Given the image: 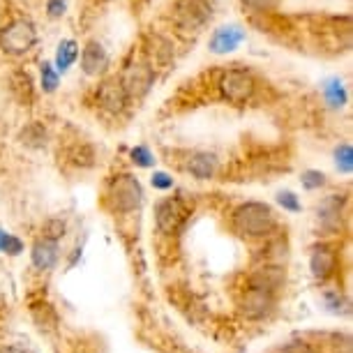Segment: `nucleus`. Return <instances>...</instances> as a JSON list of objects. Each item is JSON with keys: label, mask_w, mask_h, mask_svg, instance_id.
I'll list each match as a JSON object with an SVG mask.
<instances>
[{"label": "nucleus", "mask_w": 353, "mask_h": 353, "mask_svg": "<svg viewBox=\"0 0 353 353\" xmlns=\"http://www.w3.org/2000/svg\"><path fill=\"white\" fill-rule=\"evenodd\" d=\"M325 305L330 307V312L339 314V312H342V305H344L342 293H339V291H328V293H325Z\"/></svg>", "instance_id": "31"}, {"label": "nucleus", "mask_w": 353, "mask_h": 353, "mask_svg": "<svg viewBox=\"0 0 353 353\" xmlns=\"http://www.w3.org/2000/svg\"><path fill=\"white\" fill-rule=\"evenodd\" d=\"M65 8H68L65 0H46V10H49L51 19H61L65 14Z\"/></svg>", "instance_id": "32"}, {"label": "nucleus", "mask_w": 353, "mask_h": 353, "mask_svg": "<svg viewBox=\"0 0 353 353\" xmlns=\"http://www.w3.org/2000/svg\"><path fill=\"white\" fill-rule=\"evenodd\" d=\"M150 183H152V188L155 190H171L173 188V178L169 176V173H164V171H155L152 173V178H150Z\"/></svg>", "instance_id": "30"}, {"label": "nucleus", "mask_w": 353, "mask_h": 353, "mask_svg": "<svg viewBox=\"0 0 353 353\" xmlns=\"http://www.w3.org/2000/svg\"><path fill=\"white\" fill-rule=\"evenodd\" d=\"M143 185L134 173H116L106 185L104 205L116 215H130L143 205Z\"/></svg>", "instance_id": "2"}, {"label": "nucleus", "mask_w": 353, "mask_h": 353, "mask_svg": "<svg viewBox=\"0 0 353 353\" xmlns=\"http://www.w3.org/2000/svg\"><path fill=\"white\" fill-rule=\"evenodd\" d=\"M155 72L150 70L148 63H132L125 68L123 77L118 79L123 90L128 92L130 99H141L150 92L152 83H155Z\"/></svg>", "instance_id": "8"}, {"label": "nucleus", "mask_w": 353, "mask_h": 353, "mask_svg": "<svg viewBox=\"0 0 353 353\" xmlns=\"http://www.w3.org/2000/svg\"><path fill=\"white\" fill-rule=\"evenodd\" d=\"M279 353H316V351L307 339H291V342H286L279 349Z\"/></svg>", "instance_id": "29"}, {"label": "nucleus", "mask_w": 353, "mask_h": 353, "mask_svg": "<svg viewBox=\"0 0 353 353\" xmlns=\"http://www.w3.org/2000/svg\"><path fill=\"white\" fill-rule=\"evenodd\" d=\"M248 8H252V10H256V12H268V10H272L277 5V0H243Z\"/></svg>", "instance_id": "33"}, {"label": "nucleus", "mask_w": 353, "mask_h": 353, "mask_svg": "<svg viewBox=\"0 0 353 353\" xmlns=\"http://www.w3.org/2000/svg\"><path fill=\"white\" fill-rule=\"evenodd\" d=\"M37 44V30L28 19H14L0 30V49L10 56H23Z\"/></svg>", "instance_id": "4"}, {"label": "nucleus", "mask_w": 353, "mask_h": 353, "mask_svg": "<svg viewBox=\"0 0 353 353\" xmlns=\"http://www.w3.org/2000/svg\"><path fill=\"white\" fill-rule=\"evenodd\" d=\"M12 92L19 97V102H32V79L26 72H17L12 77Z\"/></svg>", "instance_id": "21"}, {"label": "nucleus", "mask_w": 353, "mask_h": 353, "mask_svg": "<svg viewBox=\"0 0 353 353\" xmlns=\"http://www.w3.org/2000/svg\"><path fill=\"white\" fill-rule=\"evenodd\" d=\"M231 226L238 236L248 241H263V238H272V233L277 231V215L268 203L245 201L233 210Z\"/></svg>", "instance_id": "1"}, {"label": "nucleus", "mask_w": 353, "mask_h": 353, "mask_svg": "<svg viewBox=\"0 0 353 353\" xmlns=\"http://www.w3.org/2000/svg\"><path fill=\"white\" fill-rule=\"evenodd\" d=\"M19 141H21L26 148H32V150L46 148V143H49V130H46L39 121H32L26 125V128H21V132H19Z\"/></svg>", "instance_id": "18"}, {"label": "nucleus", "mask_w": 353, "mask_h": 353, "mask_svg": "<svg viewBox=\"0 0 353 353\" xmlns=\"http://www.w3.org/2000/svg\"><path fill=\"white\" fill-rule=\"evenodd\" d=\"M30 319H32V323L37 325V330L44 332V335L56 332L58 323H61L56 307H53L49 301H32L30 303Z\"/></svg>", "instance_id": "16"}, {"label": "nucleus", "mask_w": 353, "mask_h": 353, "mask_svg": "<svg viewBox=\"0 0 353 353\" xmlns=\"http://www.w3.org/2000/svg\"><path fill=\"white\" fill-rule=\"evenodd\" d=\"M97 102L102 109L111 111V113H123L128 109V92L123 90V85L118 79H104L97 88Z\"/></svg>", "instance_id": "12"}, {"label": "nucleus", "mask_w": 353, "mask_h": 353, "mask_svg": "<svg viewBox=\"0 0 353 353\" xmlns=\"http://www.w3.org/2000/svg\"><path fill=\"white\" fill-rule=\"evenodd\" d=\"M238 310L248 321H263V319L272 316L277 310V296L275 293L261 291V289H245L238 298Z\"/></svg>", "instance_id": "5"}, {"label": "nucleus", "mask_w": 353, "mask_h": 353, "mask_svg": "<svg viewBox=\"0 0 353 353\" xmlns=\"http://www.w3.org/2000/svg\"><path fill=\"white\" fill-rule=\"evenodd\" d=\"M58 259H61V245L53 243V241H46V238H37L30 248V261L35 265L37 270H51L56 268Z\"/></svg>", "instance_id": "15"}, {"label": "nucleus", "mask_w": 353, "mask_h": 353, "mask_svg": "<svg viewBox=\"0 0 353 353\" xmlns=\"http://www.w3.org/2000/svg\"><path fill=\"white\" fill-rule=\"evenodd\" d=\"M0 252L3 254H10V256H19L23 252V243L19 241L17 236L0 229Z\"/></svg>", "instance_id": "24"}, {"label": "nucleus", "mask_w": 353, "mask_h": 353, "mask_svg": "<svg viewBox=\"0 0 353 353\" xmlns=\"http://www.w3.org/2000/svg\"><path fill=\"white\" fill-rule=\"evenodd\" d=\"M339 268V254L337 248L330 243H319L310 252V272L316 282H328L337 275Z\"/></svg>", "instance_id": "9"}, {"label": "nucleus", "mask_w": 353, "mask_h": 353, "mask_svg": "<svg viewBox=\"0 0 353 353\" xmlns=\"http://www.w3.org/2000/svg\"><path fill=\"white\" fill-rule=\"evenodd\" d=\"M81 70L85 77H102L109 70V53H106L102 42H97V39L85 42L81 51Z\"/></svg>", "instance_id": "13"}, {"label": "nucleus", "mask_w": 353, "mask_h": 353, "mask_svg": "<svg viewBox=\"0 0 353 353\" xmlns=\"http://www.w3.org/2000/svg\"><path fill=\"white\" fill-rule=\"evenodd\" d=\"M277 203L282 205L284 210H289V212H301L303 210V203H301V199L296 196V192H291V190H282V192H277Z\"/></svg>", "instance_id": "28"}, {"label": "nucleus", "mask_w": 353, "mask_h": 353, "mask_svg": "<svg viewBox=\"0 0 353 353\" xmlns=\"http://www.w3.org/2000/svg\"><path fill=\"white\" fill-rule=\"evenodd\" d=\"M0 353H26V351L19 349V346H0Z\"/></svg>", "instance_id": "34"}, {"label": "nucleus", "mask_w": 353, "mask_h": 353, "mask_svg": "<svg viewBox=\"0 0 353 353\" xmlns=\"http://www.w3.org/2000/svg\"><path fill=\"white\" fill-rule=\"evenodd\" d=\"M284 284H286V268L277 263H259L248 275L250 289H261V291L275 293V296L279 289H284Z\"/></svg>", "instance_id": "10"}, {"label": "nucleus", "mask_w": 353, "mask_h": 353, "mask_svg": "<svg viewBox=\"0 0 353 353\" xmlns=\"http://www.w3.org/2000/svg\"><path fill=\"white\" fill-rule=\"evenodd\" d=\"M301 183H303V188L307 190V192H314V190L325 188V183H328V181H325V173L323 171L307 169V171H303Z\"/></svg>", "instance_id": "26"}, {"label": "nucleus", "mask_w": 353, "mask_h": 353, "mask_svg": "<svg viewBox=\"0 0 353 353\" xmlns=\"http://www.w3.org/2000/svg\"><path fill=\"white\" fill-rule=\"evenodd\" d=\"M190 208L181 196H166L155 203V224L162 233H176L188 222Z\"/></svg>", "instance_id": "6"}, {"label": "nucleus", "mask_w": 353, "mask_h": 353, "mask_svg": "<svg viewBox=\"0 0 353 353\" xmlns=\"http://www.w3.org/2000/svg\"><path fill=\"white\" fill-rule=\"evenodd\" d=\"M79 58V44L74 39H63L56 49V72H68Z\"/></svg>", "instance_id": "20"}, {"label": "nucleus", "mask_w": 353, "mask_h": 353, "mask_svg": "<svg viewBox=\"0 0 353 353\" xmlns=\"http://www.w3.org/2000/svg\"><path fill=\"white\" fill-rule=\"evenodd\" d=\"M212 8L205 0H178L173 19L176 26L183 32H199V28H203L210 21Z\"/></svg>", "instance_id": "7"}, {"label": "nucleus", "mask_w": 353, "mask_h": 353, "mask_svg": "<svg viewBox=\"0 0 353 353\" xmlns=\"http://www.w3.org/2000/svg\"><path fill=\"white\" fill-rule=\"evenodd\" d=\"M183 169L190 173L196 181H212L219 173V157L215 152L208 150H194L188 152V157L183 159Z\"/></svg>", "instance_id": "11"}, {"label": "nucleus", "mask_w": 353, "mask_h": 353, "mask_svg": "<svg viewBox=\"0 0 353 353\" xmlns=\"http://www.w3.org/2000/svg\"><path fill=\"white\" fill-rule=\"evenodd\" d=\"M335 166H337V171L339 173H344V176H349V173L353 171V150H351V143L349 141H344V143H339L337 148H335Z\"/></svg>", "instance_id": "23"}, {"label": "nucleus", "mask_w": 353, "mask_h": 353, "mask_svg": "<svg viewBox=\"0 0 353 353\" xmlns=\"http://www.w3.org/2000/svg\"><path fill=\"white\" fill-rule=\"evenodd\" d=\"M344 201L346 199L342 194H330L325 196L316 208V217L325 229L335 231L339 226V219H342V210H344Z\"/></svg>", "instance_id": "17"}, {"label": "nucleus", "mask_w": 353, "mask_h": 353, "mask_svg": "<svg viewBox=\"0 0 353 353\" xmlns=\"http://www.w3.org/2000/svg\"><path fill=\"white\" fill-rule=\"evenodd\" d=\"M256 92V79L248 70H226L219 79V95L229 104H248Z\"/></svg>", "instance_id": "3"}, {"label": "nucleus", "mask_w": 353, "mask_h": 353, "mask_svg": "<svg viewBox=\"0 0 353 353\" xmlns=\"http://www.w3.org/2000/svg\"><path fill=\"white\" fill-rule=\"evenodd\" d=\"M39 74H42V90L44 92H56L58 83H61V77H58L56 68H53L51 63H42L39 65Z\"/></svg>", "instance_id": "25"}, {"label": "nucleus", "mask_w": 353, "mask_h": 353, "mask_svg": "<svg viewBox=\"0 0 353 353\" xmlns=\"http://www.w3.org/2000/svg\"><path fill=\"white\" fill-rule=\"evenodd\" d=\"M130 159L137 166H141V169H150V166H155V162H157L155 155L150 152V148H145V145H137V148H132Z\"/></svg>", "instance_id": "27"}, {"label": "nucleus", "mask_w": 353, "mask_h": 353, "mask_svg": "<svg viewBox=\"0 0 353 353\" xmlns=\"http://www.w3.org/2000/svg\"><path fill=\"white\" fill-rule=\"evenodd\" d=\"M68 233V222L63 217H49L46 222L42 224V236L39 238H46V241H53V243H61Z\"/></svg>", "instance_id": "22"}, {"label": "nucleus", "mask_w": 353, "mask_h": 353, "mask_svg": "<svg viewBox=\"0 0 353 353\" xmlns=\"http://www.w3.org/2000/svg\"><path fill=\"white\" fill-rule=\"evenodd\" d=\"M245 42V30L241 26L236 23H229V26H219V28L210 35V42H208V49L212 53H231L236 51L238 46Z\"/></svg>", "instance_id": "14"}, {"label": "nucleus", "mask_w": 353, "mask_h": 353, "mask_svg": "<svg viewBox=\"0 0 353 353\" xmlns=\"http://www.w3.org/2000/svg\"><path fill=\"white\" fill-rule=\"evenodd\" d=\"M321 90H323L325 104H328L330 109H342V106L346 104V99H349V95H346L344 83H342V79H337V77L325 79Z\"/></svg>", "instance_id": "19"}]
</instances>
